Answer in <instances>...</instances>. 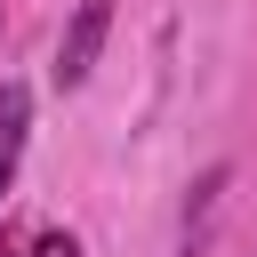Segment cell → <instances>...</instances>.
Wrapping results in <instances>:
<instances>
[{"mask_svg":"<svg viewBox=\"0 0 257 257\" xmlns=\"http://www.w3.org/2000/svg\"><path fill=\"white\" fill-rule=\"evenodd\" d=\"M104 32H112V0H72V16H64V32H56V64H48V80H56L64 96L96 72Z\"/></svg>","mask_w":257,"mask_h":257,"instance_id":"obj_1","label":"cell"},{"mask_svg":"<svg viewBox=\"0 0 257 257\" xmlns=\"http://www.w3.org/2000/svg\"><path fill=\"white\" fill-rule=\"evenodd\" d=\"M225 185H233V161H209L193 185H185V217H177V257H209L217 241V209H225Z\"/></svg>","mask_w":257,"mask_h":257,"instance_id":"obj_2","label":"cell"},{"mask_svg":"<svg viewBox=\"0 0 257 257\" xmlns=\"http://www.w3.org/2000/svg\"><path fill=\"white\" fill-rule=\"evenodd\" d=\"M24 145H32V88H24V80H0V201L16 193Z\"/></svg>","mask_w":257,"mask_h":257,"instance_id":"obj_3","label":"cell"},{"mask_svg":"<svg viewBox=\"0 0 257 257\" xmlns=\"http://www.w3.org/2000/svg\"><path fill=\"white\" fill-rule=\"evenodd\" d=\"M40 257H80V241L72 233H40Z\"/></svg>","mask_w":257,"mask_h":257,"instance_id":"obj_4","label":"cell"}]
</instances>
